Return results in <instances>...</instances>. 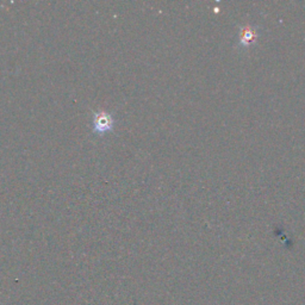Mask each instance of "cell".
<instances>
[{"label": "cell", "mask_w": 305, "mask_h": 305, "mask_svg": "<svg viewBox=\"0 0 305 305\" xmlns=\"http://www.w3.org/2000/svg\"><path fill=\"white\" fill-rule=\"evenodd\" d=\"M115 125V121H113L112 115H110L106 111H98L93 115V121H92V126H93V131L97 134L102 135L105 132L111 131Z\"/></svg>", "instance_id": "1"}, {"label": "cell", "mask_w": 305, "mask_h": 305, "mask_svg": "<svg viewBox=\"0 0 305 305\" xmlns=\"http://www.w3.org/2000/svg\"><path fill=\"white\" fill-rule=\"evenodd\" d=\"M258 39V32L253 26H244L240 31V44L249 47Z\"/></svg>", "instance_id": "2"}]
</instances>
